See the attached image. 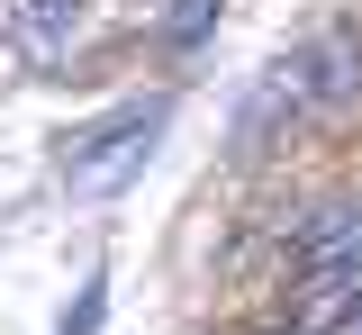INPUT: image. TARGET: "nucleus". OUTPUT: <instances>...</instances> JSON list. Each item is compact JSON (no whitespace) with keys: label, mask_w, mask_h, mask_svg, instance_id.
Wrapping results in <instances>:
<instances>
[{"label":"nucleus","mask_w":362,"mask_h":335,"mask_svg":"<svg viewBox=\"0 0 362 335\" xmlns=\"http://www.w3.org/2000/svg\"><path fill=\"white\" fill-rule=\"evenodd\" d=\"M163 100H136V109H118V118H100V127H82V136L64 145V182H73V199H109L127 191L136 172H145V154H154V136H163Z\"/></svg>","instance_id":"nucleus-1"},{"label":"nucleus","mask_w":362,"mask_h":335,"mask_svg":"<svg viewBox=\"0 0 362 335\" xmlns=\"http://www.w3.org/2000/svg\"><path fill=\"white\" fill-rule=\"evenodd\" d=\"M73 18H82V0H9V28H18L28 54H64L73 46Z\"/></svg>","instance_id":"nucleus-2"},{"label":"nucleus","mask_w":362,"mask_h":335,"mask_svg":"<svg viewBox=\"0 0 362 335\" xmlns=\"http://www.w3.org/2000/svg\"><path fill=\"white\" fill-rule=\"evenodd\" d=\"M209 18H218V0H173V9H163V37H173V46H199Z\"/></svg>","instance_id":"nucleus-3"},{"label":"nucleus","mask_w":362,"mask_h":335,"mask_svg":"<svg viewBox=\"0 0 362 335\" xmlns=\"http://www.w3.org/2000/svg\"><path fill=\"white\" fill-rule=\"evenodd\" d=\"M100 308H109V290H100V281H82V299L64 308V327H54V335H100Z\"/></svg>","instance_id":"nucleus-4"}]
</instances>
